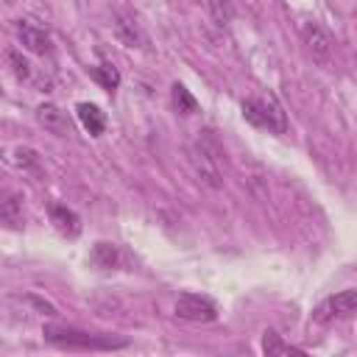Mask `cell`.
Listing matches in <instances>:
<instances>
[{
    "label": "cell",
    "instance_id": "6da1fadb",
    "mask_svg": "<svg viewBox=\"0 0 357 357\" xmlns=\"http://www.w3.org/2000/svg\"><path fill=\"white\" fill-rule=\"evenodd\" d=\"M45 340L61 349H81V351H109V349H126L128 340L126 337H114V335H95V332H84L75 326H64V324H47L42 329Z\"/></svg>",
    "mask_w": 357,
    "mask_h": 357
},
{
    "label": "cell",
    "instance_id": "7a4b0ae2",
    "mask_svg": "<svg viewBox=\"0 0 357 357\" xmlns=\"http://www.w3.org/2000/svg\"><path fill=\"white\" fill-rule=\"evenodd\" d=\"M243 117L257 128H268L271 134L287 131V114L273 95H259V98L243 100Z\"/></svg>",
    "mask_w": 357,
    "mask_h": 357
},
{
    "label": "cell",
    "instance_id": "3957f363",
    "mask_svg": "<svg viewBox=\"0 0 357 357\" xmlns=\"http://www.w3.org/2000/svg\"><path fill=\"white\" fill-rule=\"evenodd\" d=\"M301 42H304V47H307V53L312 56L315 64L329 67V64L335 61V39H332L329 31L321 28L315 20L301 22Z\"/></svg>",
    "mask_w": 357,
    "mask_h": 357
},
{
    "label": "cell",
    "instance_id": "277c9868",
    "mask_svg": "<svg viewBox=\"0 0 357 357\" xmlns=\"http://www.w3.org/2000/svg\"><path fill=\"white\" fill-rule=\"evenodd\" d=\"M357 307V290L349 287V290H340L329 298H324L315 312H312V321L315 324H332V321H340V318H349Z\"/></svg>",
    "mask_w": 357,
    "mask_h": 357
},
{
    "label": "cell",
    "instance_id": "5b68a950",
    "mask_svg": "<svg viewBox=\"0 0 357 357\" xmlns=\"http://www.w3.org/2000/svg\"><path fill=\"white\" fill-rule=\"evenodd\" d=\"M176 315L192 324H209L218 318V304L201 293H181L176 298Z\"/></svg>",
    "mask_w": 357,
    "mask_h": 357
},
{
    "label": "cell",
    "instance_id": "8992f818",
    "mask_svg": "<svg viewBox=\"0 0 357 357\" xmlns=\"http://www.w3.org/2000/svg\"><path fill=\"white\" fill-rule=\"evenodd\" d=\"M114 36L126 47H145L148 45L145 31H142V25L137 22V17L131 11H114Z\"/></svg>",
    "mask_w": 357,
    "mask_h": 357
},
{
    "label": "cell",
    "instance_id": "52a82bcc",
    "mask_svg": "<svg viewBox=\"0 0 357 357\" xmlns=\"http://www.w3.org/2000/svg\"><path fill=\"white\" fill-rule=\"evenodd\" d=\"M17 36H20L22 47L31 50V53H36V56L50 53V47H53L50 33H47L45 28H39L36 22H31V20H20V22H17Z\"/></svg>",
    "mask_w": 357,
    "mask_h": 357
},
{
    "label": "cell",
    "instance_id": "ba28073f",
    "mask_svg": "<svg viewBox=\"0 0 357 357\" xmlns=\"http://www.w3.org/2000/svg\"><path fill=\"white\" fill-rule=\"evenodd\" d=\"M36 120L45 126V131L56 134V137H67L70 134V117L67 112H61L56 103H42L36 109Z\"/></svg>",
    "mask_w": 357,
    "mask_h": 357
},
{
    "label": "cell",
    "instance_id": "9c48e42d",
    "mask_svg": "<svg viewBox=\"0 0 357 357\" xmlns=\"http://www.w3.org/2000/svg\"><path fill=\"white\" fill-rule=\"evenodd\" d=\"M50 223L64 237H78L81 234V218L64 204H50Z\"/></svg>",
    "mask_w": 357,
    "mask_h": 357
},
{
    "label": "cell",
    "instance_id": "30bf717a",
    "mask_svg": "<svg viewBox=\"0 0 357 357\" xmlns=\"http://www.w3.org/2000/svg\"><path fill=\"white\" fill-rule=\"evenodd\" d=\"M190 162H192V167H195V173H198V178H201L204 184H209V187H223V170H220L212 159H206L201 151H195L192 145H190Z\"/></svg>",
    "mask_w": 357,
    "mask_h": 357
},
{
    "label": "cell",
    "instance_id": "8fae6325",
    "mask_svg": "<svg viewBox=\"0 0 357 357\" xmlns=\"http://www.w3.org/2000/svg\"><path fill=\"white\" fill-rule=\"evenodd\" d=\"M89 259H92V265H98V268H103V271H112V268H120V265H123V251H120V245L100 240V243L92 245Z\"/></svg>",
    "mask_w": 357,
    "mask_h": 357
},
{
    "label": "cell",
    "instance_id": "7c38bea8",
    "mask_svg": "<svg viewBox=\"0 0 357 357\" xmlns=\"http://www.w3.org/2000/svg\"><path fill=\"white\" fill-rule=\"evenodd\" d=\"M75 112H78L81 126H84L92 137H100V134H103V128H106V114H103L95 103H78Z\"/></svg>",
    "mask_w": 357,
    "mask_h": 357
},
{
    "label": "cell",
    "instance_id": "4fadbf2b",
    "mask_svg": "<svg viewBox=\"0 0 357 357\" xmlns=\"http://www.w3.org/2000/svg\"><path fill=\"white\" fill-rule=\"evenodd\" d=\"M20 212H22V198L17 192H0V220L20 226Z\"/></svg>",
    "mask_w": 357,
    "mask_h": 357
},
{
    "label": "cell",
    "instance_id": "5bb4252c",
    "mask_svg": "<svg viewBox=\"0 0 357 357\" xmlns=\"http://www.w3.org/2000/svg\"><path fill=\"white\" fill-rule=\"evenodd\" d=\"M262 351H265L268 357H276V354H304L301 349H296V346L284 343L273 329H268V332L262 335Z\"/></svg>",
    "mask_w": 357,
    "mask_h": 357
},
{
    "label": "cell",
    "instance_id": "9a60e30c",
    "mask_svg": "<svg viewBox=\"0 0 357 357\" xmlns=\"http://www.w3.org/2000/svg\"><path fill=\"white\" fill-rule=\"evenodd\" d=\"M92 78L106 89V92H114L117 86H120V73H117V67L114 64H98V67H92Z\"/></svg>",
    "mask_w": 357,
    "mask_h": 357
},
{
    "label": "cell",
    "instance_id": "2e32d148",
    "mask_svg": "<svg viewBox=\"0 0 357 357\" xmlns=\"http://www.w3.org/2000/svg\"><path fill=\"white\" fill-rule=\"evenodd\" d=\"M206 11H209V17L215 20V25H220V28L234 20V6H231V0H206Z\"/></svg>",
    "mask_w": 357,
    "mask_h": 357
},
{
    "label": "cell",
    "instance_id": "e0dca14e",
    "mask_svg": "<svg viewBox=\"0 0 357 357\" xmlns=\"http://www.w3.org/2000/svg\"><path fill=\"white\" fill-rule=\"evenodd\" d=\"M173 106L181 112V114H192L198 109V100L190 95V89L184 84H173Z\"/></svg>",
    "mask_w": 357,
    "mask_h": 357
},
{
    "label": "cell",
    "instance_id": "ac0fdd59",
    "mask_svg": "<svg viewBox=\"0 0 357 357\" xmlns=\"http://www.w3.org/2000/svg\"><path fill=\"white\" fill-rule=\"evenodd\" d=\"M6 59H8V64H11V70H14L17 78H28V75H31V64H28L17 50H8Z\"/></svg>",
    "mask_w": 357,
    "mask_h": 357
},
{
    "label": "cell",
    "instance_id": "d6986e66",
    "mask_svg": "<svg viewBox=\"0 0 357 357\" xmlns=\"http://www.w3.org/2000/svg\"><path fill=\"white\" fill-rule=\"evenodd\" d=\"M14 162L20 167H39V156H36L33 148H17L14 151Z\"/></svg>",
    "mask_w": 357,
    "mask_h": 357
}]
</instances>
